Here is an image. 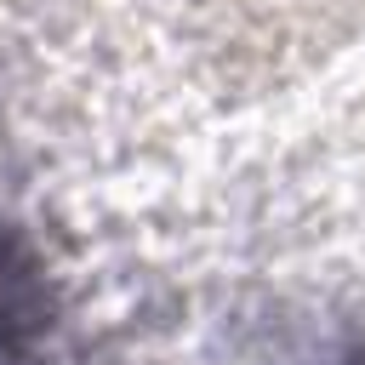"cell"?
I'll return each instance as SVG.
<instances>
[{
	"label": "cell",
	"mask_w": 365,
	"mask_h": 365,
	"mask_svg": "<svg viewBox=\"0 0 365 365\" xmlns=\"http://www.w3.org/2000/svg\"><path fill=\"white\" fill-rule=\"evenodd\" d=\"M29 314H34V279H29V262H23L17 245L0 234V342H6L17 325H29Z\"/></svg>",
	"instance_id": "obj_1"
}]
</instances>
